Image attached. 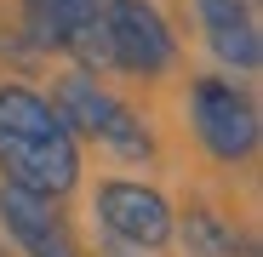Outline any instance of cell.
Listing matches in <instances>:
<instances>
[{"mask_svg": "<svg viewBox=\"0 0 263 257\" xmlns=\"http://www.w3.org/2000/svg\"><path fill=\"white\" fill-rule=\"evenodd\" d=\"M189 126L195 143L217 160V166H252L257 160V97L229 74H195L189 80Z\"/></svg>", "mask_w": 263, "mask_h": 257, "instance_id": "3", "label": "cell"}, {"mask_svg": "<svg viewBox=\"0 0 263 257\" xmlns=\"http://www.w3.org/2000/svg\"><path fill=\"white\" fill-rule=\"evenodd\" d=\"M52 109H58V120L74 132V143H98V149H109V154L126 160V166H149V160H155L149 126L132 114L98 74H80V69L58 74V80H52Z\"/></svg>", "mask_w": 263, "mask_h": 257, "instance_id": "2", "label": "cell"}, {"mask_svg": "<svg viewBox=\"0 0 263 257\" xmlns=\"http://www.w3.org/2000/svg\"><path fill=\"white\" fill-rule=\"evenodd\" d=\"M195 17L212 57L235 69V74H257L263 69V29H257V0H195Z\"/></svg>", "mask_w": 263, "mask_h": 257, "instance_id": "7", "label": "cell"}, {"mask_svg": "<svg viewBox=\"0 0 263 257\" xmlns=\"http://www.w3.org/2000/svg\"><path fill=\"white\" fill-rule=\"evenodd\" d=\"M0 234L23 257H86L74 223L63 218V200H40L12 183H0Z\"/></svg>", "mask_w": 263, "mask_h": 257, "instance_id": "6", "label": "cell"}, {"mask_svg": "<svg viewBox=\"0 0 263 257\" xmlns=\"http://www.w3.org/2000/svg\"><path fill=\"white\" fill-rule=\"evenodd\" d=\"M0 183L40 200H69L80 183V143L52 97L23 80H0Z\"/></svg>", "mask_w": 263, "mask_h": 257, "instance_id": "1", "label": "cell"}, {"mask_svg": "<svg viewBox=\"0 0 263 257\" xmlns=\"http://www.w3.org/2000/svg\"><path fill=\"white\" fill-rule=\"evenodd\" d=\"M109 17V40H115V69L138 74V80H160L178 69V34L160 17L155 0H103Z\"/></svg>", "mask_w": 263, "mask_h": 257, "instance_id": "5", "label": "cell"}, {"mask_svg": "<svg viewBox=\"0 0 263 257\" xmlns=\"http://www.w3.org/2000/svg\"><path fill=\"white\" fill-rule=\"evenodd\" d=\"M103 17V0H23L17 6V34L46 57V52H69L74 34Z\"/></svg>", "mask_w": 263, "mask_h": 257, "instance_id": "9", "label": "cell"}, {"mask_svg": "<svg viewBox=\"0 0 263 257\" xmlns=\"http://www.w3.org/2000/svg\"><path fill=\"white\" fill-rule=\"evenodd\" d=\"M98 257H143V251H126V246H115V251H98Z\"/></svg>", "mask_w": 263, "mask_h": 257, "instance_id": "10", "label": "cell"}, {"mask_svg": "<svg viewBox=\"0 0 263 257\" xmlns=\"http://www.w3.org/2000/svg\"><path fill=\"white\" fill-rule=\"evenodd\" d=\"M92 218L98 229L126 251H166L172 246V200L155 183L138 177H103L92 189Z\"/></svg>", "mask_w": 263, "mask_h": 257, "instance_id": "4", "label": "cell"}, {"mask_svg": "<svg viewBox=\"0 0 263 257\" xmlns=\"http://www.w3.org/2000/svg\"><path fill=\"white\" fill-rule=\"evenodd\" d=\"M172 240L183 246V257H257V234L235 229L206 200H189L183 211H172Z\"/></svg>", "mask_w": 263, "mask_h": 257, "instance_id": "8", "label": "cell"}]
</instances>
